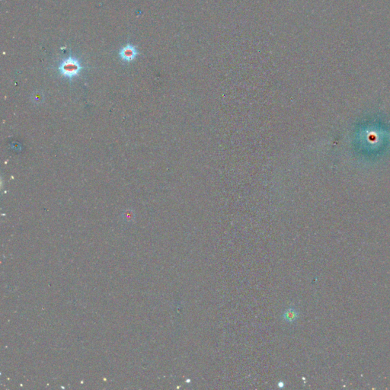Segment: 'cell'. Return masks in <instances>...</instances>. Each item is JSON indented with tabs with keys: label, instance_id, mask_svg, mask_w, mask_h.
<instances>
[{
	"label": "cell",
	"instance_id": "cell-1",
	"mask_svg": "<svg viewBox=\"0 0 390 390\" xmlns=\"http://www.w3.org/2000/svg\"><path fill=\"white\" fill-rule=\"evenodd\" d=\"M59 71L64 77L72 79L79 76L82 70V66L79 60L70 56L64 59L59 66Z\"/></svg>",
	"mask_w": 390,
	"mask_h": 390
},
{
	"label": "cell",
	"instance_id": "cell-2",
	"mask_svg": "<svg viewBox=\"0 0 390 390\" xmlns=\"http://www.w3.org/2000/svg\"><path fill=\"white\" fill-rule=\"evenodd\" d=\"M138 52L136 46L131 44H126L124 47L121 49L119 52V56L121 60L125 62H132L137 57Z\"/></svg>",
	"mask_w": 390,
	"mask_h": 390
},
{
	"label": "cell",
	"instance_id": "cell-3",
	"mask_svg": "<svg viewBox=\"0 0 390 390\" xmlns=\"http://www.w3.org/2000/svg\"><path fill=\"white\" fill-rule=\"evenodd\" d=\"M284 320L285 322H289V323H292L295 322L296 319L298 318V313L293 308L288 309L286 310L285 313H284Z\"/></svg>",
	"mask_w": 390,
	"mask_h": 390
}]
</instances>
